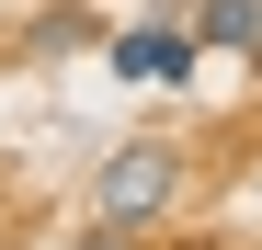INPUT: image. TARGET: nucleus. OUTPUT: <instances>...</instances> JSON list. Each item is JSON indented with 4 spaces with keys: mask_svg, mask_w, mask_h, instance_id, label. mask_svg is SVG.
Segmentation results:
<instances>
[{
    "mask_svg": "<svg viewBox=\"0 0 262 250\" xmlns=\"http://www.w3.org/2000/svg\"><path fill=\"white\" fill-rule=\"evenodd\" d=\"M183 182H194L183 137H125V148H103V171H92V216H103V228L160 239L171 216H183Z\"/></svg>",
    "mask_w": 262,
    "mask_h": 250,
    "instance_id": "obj_1",
    "label": "nucleus"
},
{
    "mask_svg": "<svg viewBox=\"0 0 262 250\" xmlns=\"http://www.w3.org/2000/svg\"><path fill=\"white\" fill-rule=\"evenodd\" d=\"M194 57H205V46H194L183 23H137V34H114V68H125V80H160V91H183Z\"/></svg>",
    "mask_w": 262,
    "mask_h": 250,
    "instance_id": "obj_2",
    "label": "nucleus"
},
{
    "mask_svg": "<svg viewBox=\"0 0 262 250\" xmlns=\"http://www.w3.org/2000/svg\"><path fill=\"white\" fill-rule=\"evenodd\" d=\"M194 46H228V57H262V0H194Z\"/></svg>",
    "mask_w": 262,
    "mask_h": 250,
    "instance_id": "obj_3",
    "label": "nucleus"
},
{
    "mask_svg": "<svg viewBox=\"0 0 262 250\" xmlns=\"http://www.w3.org/2000/svg\"><path fill=\"white\" fill-rule=\"evenodd\" d=\"M23 46H34V57H57V46H92V12H80V0H69V12H34V34H23Z\"/></svg>",
    "mask_w": 262,
    "mask_h": 250,
    "instance_id": "obj_4",
    "label": "nucleus"
},
{
    "mask_svg": "<svg viewBox=\"0 0 262 250\" xmlns=\"http://www.w3.org/2000/svg\"><path fill=\"white\" fill-rule=\"evenodd\" d=\"M80 250H160V239H137V228H103V216H92V228H80Z\"/></svg>",
    "mask_w": 262,
    "mask_h": 250,
    "instance_id": "obj_5",
    "label": "nucleus"
},
{
    "mask_svg": "<svg viewBox=\"0 0 262 250\" xmlns=\"http://www.w3.org/2000/svg\"><path fill=\"white\" fill-rule=\"evenodd\" d=\"M194 250H228V239H194Z\"/></svg>",
    "mask_w": 262,
    "mask_h": 250,
    "instance_id": "obj_6",
    "label": "nucleus"
},
{
    "mask_svg": "<svg viewBox=\"0 0 262 250\" xmlns=\"http://www.w3.org/2000/svg\"><path fill=\"white\" fill-rule=\"evenodd\" d=\"M251 182H262V171H251Z\"/></svg>",
    "mask_w": 262,
    "mask_h": 250,
    "instance_id": "obj_7",
    "label": "nucleus"
}]
</instances>
